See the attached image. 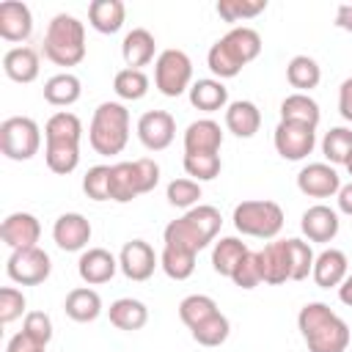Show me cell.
I'll list each match as a JSON object with an SVG mask.
<instances>
[{
  "mask_svg": "<svg viewBox=\"0 0 352 352\" xmlns=\"http://www.w3.org/2000/svg\"><path fill=\"white\" fill-rule=\"evenodd\" d=\"M297 327L308 352H346L352 344V330L324 302H305L297 314Z\"/></svg>",
  "mask_w": 352,
  "mask_h": 352,
  "instance_id": "6da1fadb",
  "label": "cell"
},
{
  "mask_svg": "<svg viewBox=\"0 0 352 352\" xmlns=\"http://www.w3.org/2000/svg\"><path fill=\"white\" fill-rule=\"evenodd\" d=\"M223 226V217L214 206L209 204H198L192 209H187L179 220L168 223L165 226V245H173V248H184V250H204L220 231Z\"/></svg>",
  "mask_w": 352,
  "mask_h": 352,
  "instance_id": "7a4b0ae2",
  "label": "cell"
},
{
  "mask_svg": "<svg viewBox=\"0 0 352 352\" xmlns=\"http://www.w3.org/2000/svg\"><path fill=\"white\" fill-rule=\"evenodd\" d=\"M88 143L96 154H121L129 143V110L121 102H102L88 126Z\"/></svg>",
  "mask_w": 352,
  "mask_h": 352,
  "instance_id": "3957f363",
  "label": "cell"
},
{
  "mask_svg": "<svg viewBox=\"0 0 352 352\" xmlns=\"http://www.w3.org/2000/svg\"><path fill=\"white\" fill-rule=\"evenodd\" d=\"M44 55L55 66H77L85 58V28L72 14H55L44 33Z\"/></svg>",
  "mask_w": 352,
  "mask_h": 352,
  "instance_id": "277c9868",
  "label": "cell"
},
{
  "mask_svg": "<svg viewBox=\"0 0 352 352\" xmlns=\"http://www.w3.org/2000/svg\"><path fill=\"white\" fill-rule=\"evenodd\" d=\"M160 182V165L148 157L110 165V201L129 204L132 198L151 192Z\"/></svg>",
  "mask_w": 352,
  "mask_h": 352,
  "instance_id": "5b68a950",
  "label": "cell"
},
{
  "mask_svg": "<svg viewBox=\"0 0 352 352\" xmlns=\"http://www.w3.org/2000/svg\"><path fill=\"white\" fill-rule=\"evenodd\" d=\"M234 228L245 236L275 239L283 228V209L275 201H242L234 206Z\"/></svg>",
  "mask_w": 352,
  "mask_h": 352,
  "instance_id": "8992f818",
  "label": "cell"
},
{
  "mask_svg": "<svg viewBox=\"0 0 352 352\" xmlns=\"http://www.w3.org/2000/svg\"><path fill=\"white\" fill-rule=\"evenodd\" d=\"M41 148V129L33 118L28 116H11L0 124V151L14 160V162H25L30 157H36Z\"/></svg>",
  "mask_w": 352,
  "mask_h": 352,
  "instance_id": "52a82bcc",
  "label": "cell"
},
{
  "mask_svg": "<svg viewBox=\"0 0 352 352\" xmlns=\"http://www.w3.org/2000/svg\"><path fill=\"white\" fill-rule=\"evenodd\" d=\"M154 85L162 96H182L192 85V60L182 50H162L154 60Z\"/></svg>",
  "mask_w": 352,
  "mask_h": 352,
  "instance_id": "ba28073f",
  "label": "cell"
},
{
  "mask_svg": "<svg viewBox=\"0 0 352 352\" xmlns=\"http://www.w3.org/2000/svg\"><path fill=\"white\" fill-rule=\"evenodd\" d=\"M6 272L19 286H38V283H44L50 278L52 261H50L47 250H41V248H25V250H14L8 256Z\"/></svg>",
  "mask_w": 352,
  "mask_h": 352,
  "instance_id": "9c48e42d",
  "label": "cell"
},
{
  "mask_svg": "<svg viewBox=\"0 0 352 352\" xmlns=\"http://www.w3.org/2000/svg\"><path fill=\"white\" fill-rule=\"evenodd\" d=\"M272 143H275V151L283 160L297 162V160H305L314 151L316 129L305 126V124H294V121H278V126L272 132Z\"/></svg>",
  "mask_w": 352,
  "mask_h": 352,
  "instance_id": "30bf717a",
  "label": "cell"
},
{
  "mask_svg": "<svg viewBox=\"0 0 352 352\" xmlns=\"http://www.w3.org/2000/svg\"><path fill=\"white\" fill-rule=\"evenodd\" d=\"M297 190L308 198H333L341 190V176L330 162H311L297 173Z\"/></svg>",
  "mask_w": 352,
  "mask_h": 352,
  "instance_id": "8fae6325",
  "label": "cell"
},
{
  "mask_svg": "<svg viewBox=\"0 0 352 352\" xmlns=\"http://www.w3.org/2000/svg\"><path fill=\"white\" fill-rule=\"evenodd\" d=\"M138 138L148 151H162L176 138V121L165 110H148L138 118Z\"/></svg>",
  "mask_w": 352,
  "mask_h": 352,
  "instance_id": "7c38bea8",
  "label": "cell"
},
{
  "mask_svg": "<svg viewBox=\"0 0 352 352\" xmlns=\"http://www.w3.org/2000/svg\"><path fill=\"white\" fill-rule=\"evenodd\" d=\"M157 253H154V248L146 242V239H132V242H126L124 248H121V253H118V270L129 278V280H148L151 275H154V270H157Z\"/></svg>",
  "mask_w": 352,
  "mask_h": 352,
  "instance_id": "4fadbf2b",
  "label": "cell"
},
{
  "mask_svg": "<svg viewBox=\"0 0 352 352\" xmlns=\"http://www.w3.org/2000/svg\"><path fill=\"white\" fill-rule=\"evenodd\" d=\"M38 236H41V223H38V217L30 214V212H14V214H8V217L3 220V226H0V239H3L11 250L38 248V245H36Z\"/></svg>",
  "mask_w": 352,
  "mask_h": 352,
  "instance_id": "5bb4252c",
  "label": "cell"
},
{
  "mask_svg": "<svg viewBox=\"0 0 352 352\" xmlns=\"http://www.w3.org/2000/svg\"><path fill=\"white\" fill-rule=\"evenodd\" d=\"M52 239L66 253L85 250V245L91 242V223H88V217H82L80 212L60 214L55 220V226H52Z\"/></svg>",
  "mask_w": 352,
  "mask_h": 352,
  "instance_id": "9a60e30c",
  "label": "cell"
},
{
  "mask_svg": "<svg viewBox=\"0 0 352 352\" xmlns=\"http://www.w3.org/2000/svg\"><path fill=\"white\" fill-rule=\"evenodd\" d=\"M77 272H80L82 283L99 286V283H107L118 272V258L104 248H88V250H82V256L77 261Z\"/></svg>",
  "mask_w": 352,
  "mask_h": 352,
  "instance_id": "2e32d148",
  "label": "cell"
},
{
  "mask_svg": "<svg viewBox=\"0 0 352 352\" xmlns=\"http://www.w3.org/2000/svg\"><path fill=\"white\" fill-rule=\"evenodd\" d=\"M300 228L302 234L311 239V242H333L338 228H341V220H338V212L324 206V204H316V206H308L302 212V220H300Z\"/></svg>",
  "mask_w": 352,
  "mask_h": 352,
  "instance_id": "e0dca14e",
  "label": "cell"
},
{
  "mask_svg": "<svg viewBox=\"0 0 352 352\" xmlns=\"http://www.w3.org/2000/svg\"><path fill=\"white\" fill-rule=\"evenodd\" d=\"M258 261H261V278L270 286H280L286 280H292V261H289V245L286 239H275L270 245H264V250H258Z\"/></svg>",
  "mask_w": 352,
  "mask_h": 352,
  "instance_id": "ac0fdd59",
  "label": "cell"
},
{
  "mask_svg": "<svg viewBox=\"0 0 352 352\" xmlns=\"http://www.w3.org/2000/svg\"><path fill=\"white\" fill-rule=\"evenodd\" d=\"M223 146V129L212 118H198L184 129V154H217Z\"/></svg>",
  "mask_w": 352,
  "mask_h": 352,
  "instance_id": "d6986e66",
  "label": "cell"
},
{
  "mask_svg": "<svg viewBox=\"0 0 352 352\" xmlns=\"http://www.w3.org/2000/svg\"><path fill=\"white\" fill-rule=\"evenodd\" d=\"M349 275V261H346V253L338 250V248H327L316 256L314 261V283L319 289H333V286H341L344 278Z\"/></svg>",
  "mask_w": 352,
  "mask_h": 352,
  "instance_id": "ffe728a7",
  "label": "cell"
},
{
  "mask_svg": "<svg viewBox=\"0 0 352 352\" xmlns=\"http://www.w3.org/2000/svg\"><path fill=\"white\" fill-rule=\"evenodd\" d=\"M33 33V14L19 0L0 3V38L6 41H25Z\"/></svg>",
  "mask_w": 352,
  "mask_h": 352,
  "instance_id": "44dd1931",
  "label": "cell"
},
{
  "mask_svg": "<svg viewBox=\"0 0 352 352\" xmlns=\"http://www.w3.org/2000/svg\"><path fill=\"white\" fill-rule=\"evenodd\" d=\"M44 160L47 168L58 176L72 173L80 165V140L72 138H44Z\"/></svg>",
  "mask_w": 352,
  "mask_h": 352,
  "instance_id": "7402d4cb",
  "label": "cell"
},
{
  "mask_svg": "<svg viewBox=\"0 0 352 352\" xmlns=\"http://www.w3.org/2000/svg\"><path fill=\"white\" fill-rule=\"evenodd\" d=\"M157 52V41L146 28H132L124 41H121V58L126 63V69H143L154 60Z\"/></svg>",
  "mask_w": 352,
  "mask_h": 352,
  "instance_id": "603a6c76",
  "label": "cell"
},
{
  "mask_svg": "<svg viewBox=\"0 0 352 352\" xmlns=\"http://www.w3.org/2000/svg\"><path fill=\"white\" fill-rule=\"evenodd\" d=\"M3 72L14 82H33L38 77V52L33 47H11L3 55Z\"/></svg>",
  "mask_w": 352,
  "mask_h": 352,
  "instance_id": "cb8c5ba5",
  "label": "cell"
},
{
  "mask_svg": "<svg viewBox=\"0 0 352 352\" xmlns=\"http://www.w3.org/2000/svg\"><path fill=\"white\" fill-rule=\"evenodd\" d=\"M124 16H126V6L121 0H94L88 6V22L96 33H104V36H113L121 30L124 25Z\"/></svg>",
  "mask_w": 352,
  "mask_h": 352,
  "instance_id": "d4e9b609",
  "label": "cell"
},
{
  "mask_svg": "<svg viewBox=\"0 0 352 352\" xmlns=\"http://www.w3.org/2000/svg\"><path fill=\"white\" fill-rule=\"evenodd\" d=\"M226 126L231 135L236 138H253L261 126V113L253 102L248 99H236L226 107Z\"/></svg>",
  "mask_w": 352,
  "mask_h": 352,
  "instance_id": "484cf974",
  "label": "cell"
},
{
  "mask_svg": "<svg viewBox=\"0 0 352 352\" xmlns=\"http://www.w3.org/2000/svg\"><path fill=\"white\" fill-rule=\"evenodd\" d=\"M190 104L204 113L223 110V107H228V88L223 85V80H212V77L195 80L190 85Z\"/></svg>",
  "mask_w": 352,
  "mask_h": 352,
  "instance_id": "4316f807",
  "label": "cell"
},
{
  "mask_svg": "<svg viewBox=\"0 0 352 352\" xmlns=\"http://www.w3.org/2000/svg\"><path fill=\"white\" fill-rule=\"evenodd\" d=\"M63 311L74 322H94L102 314V297H99V292H94L88 286H77L66 294Z\"/></svg>",
  "mask_w": 352,
  "mask_h": 352,
  "instance_id": "83f0119b",
  "label": "cell"
},
{
  "mask_svg": "<svg viewBox=\"0 0 352 352\" xmlns=\"http://www.w3.org/2000/svg\"><path fill=\"white\" fill-rule=\"evenodd\" d=\"M223 44L228 47V52H231L242 66H248L250 60H256L258 52H261V36H258V30H253V28H248V25L231 28V30L223 36Z\"/></svg>",
  "mask_w": 352,
  "mask_h": 352,
  "instance_id": "f1b7e54d",
  "label": "cell"
},
{
  "mask_svg": "<svg viewBox=\"0 0 352 352\" xmlns=\"http://www.w3.org/2000/svg\"><path fill=\"white\" fill-rule=\"evenodd\" d=\"M107 316H110V324H116L118 330L135 333L148 322V308L135 297H121L107 308Z\"/></svg>",
  "mask_w": 352,
  "mask_h": 352,
  "instance_id": "f546056e",
  "label": "cell"
},
{
  "mask_svg": "<svg viewBox=\"0 0 352 352\" xmlns=\"http://www.w3.org/2000/svg\"><path fill=\"white\" fill-rule=\"evenodd\" d=\"M82 94V82L77 74L72 72H60V74H52L47 82H44V99L55 107H69L80 99Z\"/></svg>",
  "mask_w": 352,
  "mask_h": 352,
  "instance_id": "4dcf8cb0",
  "label": "cell"
},
{
  "mask_svg": "<svg viewBox=\"0 0 352 352\" xmlns=\"http://www.w3.org/2000/svg\"><path fill=\"white\" fill-rule=\"evenodd\" d=\"M319 118H322V110L308 94H289L280 102V121H294V124H305L316 129Z\"/></svg>",
  "mask_w": 352,
  "mask_h": 352,
  "instance_id": "1f68e13d",
  "label": "cell"
},
{
  "mask_svg": "<svg viewBox=\"0 0 352 352\" xmlns=\"http://www.w3.org/2000/svg\"><path fill=\"white\" fill-rule=\"evenodd\" d=\"M248 250H250V248H248L242 239H236V236H223V239L214 242V248H212V267H214V272L223 275V278H231V272L236 270V264L245 258Z\"/></svg>",
  "mask_w": 352,
  "mask_h": 352,
  "instance_id": "d6a6232c",
  "label": "cell"
},
{
  "mask_svg": "<svg viewBox=\"0 0 352 352\" xmlns=\"http://www.w3.org/2000/svg\"><path fill=\"white\" fill-rule=\"evenodd\" d=\"M286 80L292 88H297V94H308L311 88L319 85L322 69L311 55H294L286 66Z\"/></svg>",
  "mask_w": 352,
  "mask_h": 352,
  "instance_id": "836d02e7",
  "label": "cell"
},
{
  "mask_svg": "<svg viewBox=\"0 0 352 352\" xmlns=\"http://www.w3.org/2000/svg\"><path fill=\"white\" fill-rule=\"evenodd\" d=\"M195 256H198V253H192V250L165 245V248H162V256H160V267L165 270L168 278H173V280H187V278L195 272Z\"/></svg>",
  "mask_w": 352,
  "mask_h": 352,
  "instance_id": "e575fe53",
  "label": "cell"
},
{
  "mask_svg": "<svg viewBox=\"0 0 352 352\" xmlns=\"http://www.w3.org/2000/svg\"><path fill=\"white\" fill-rule=\"evenodd\" d=\"M322 154L330 165H346V160L352 157V129L333 126L322 138Z\"/></svg>",
  "mask_w": 352,
  "mask_h": 352,
  "instance_id": "d590c367",
  "label": "cell"
},
{
  "mask_svg": "<svg viewBox=\"0 0 352 352\" xmlns=\"http://www.w3.org/2000/svg\"><path fill=\"white\" fill-rule=\"evenodd\" d=\"M113 91L126 102H138L148 94V77L143 69H121L113 77Z\"/></svg>",
  "mask_w": 352,
  "mask_h": 352,
  "instance_id": "8d00e7d4",
  "label": "cell"
},
{
  "mask_svg": "<svg viewBox=\"0 0 352 352\" xmlns=\"http://www.w3.org/2000/svg\"><path fill=\"white\" fill-rule=\"evenodd\" d=\"M217 314V302L209 297V294H190L179 302V319L192 330L198 327L201 322H206L209 316Z\"/></svg>",
  "mask_w": 352,
  "mask_h": 352,
  "instance_id": "74e56055",
  "label": "cell"
},
{
  "mask_svg": "<svg viewBox=\"0 0 352 352\" xmlns=\"http://www.w3.org/2000/svg\"><path fill=\"white\" fill-rule=\"evenodd\" d=\"M190 333H192V338H195L201 346H220V344L228 338V333H231V322H228L226 314L217 311L214 316H209L206 322H201L198 327H192Z\"/></svg>",
  "mask_w": 352,
  "mask_h": 352,
  "instance_id": "f35d334b",
  "label": "cell"
},
{
  "mask_svg": "<svg viewBox=\"0 0 352 352\" xmlns=\"http://www.w3.org/2000/svg\"><path fill=\"white\" fill-rule=\"evenodd\" d=\"M206 63H209V69H212V74H214L217 80H231V77H236V74L245 69V66L228 52V47L223 44V38H217V41L209 47Z\"/></svg>",
  "mask_w": 352,
  "mask_h": 352,
  "instance_id": "ab89813d",
  "label": "cell"
},
{
  "mask_svg": "<svg viewBox=\"0 0 352 352\" xmlns=\"http://www.w3.org/2000/svg\"><path fill=\"white\" fill-rule=\"evenodd\" d=\"M220 168V154H184V170L192 176V182H212L217 179Z\"/></svg>",
  "mask_w": 352,
  "mask_h": 352,
  "instance_id": "60d3db41",
  "label": "cell"
},
{
  "mask_svg": "<svg viewBox=\"0 0 352 352\" xmlns=\"http://www.w3.org/2000/svg\"><path fill=\"white\" fill-rule=\"evenodd\" d=\"M286 245H289V261H292V280H305L314 272V261H316L311 245L294 236L286 239Z\"/></svg>",
  "mask_w": 352,
  "mask_h": 352,
  "instance_id": "b9f144b4",
  "label": "cell"
},
{
  "mask_svg": "<svg viewBox=\"0 0 352 352\" xmlns=\"http://www.w3.org/2000/svg\"><path fill=\"white\" fill-rule=\"evenodd\" d=\"M267 8V0H220L217 14L226 22H239V19H253Z\"/></svg>",
  "mask_w": 352,
  "mask_h": 352,
  "instance_id": "7bdbcfd3",
  "label": "cell"
},
{
  "mask_svg": "<svg viewBox=\"0 0 352 352\" xmlns=\"http://www.w3.org/2000/svg\"><path fill=\"white\" fill-rule=\"evenodd\" d=\"M165 198L170 206H179V209H192L201 198V184L192 182V179H173L165 190Z\"/></svg>",
  "mask_w": 352,
  "mask_h": 352,
  "instance_id": "ee69618b",
  "label": "cell"
},
{
  "mask_svg": "<svg viewBox=\"0 0 352 352\" xmlns=\"http://www.w3.org/2000/svg\"><path fill=\"white\" fill-rule=\"evenodd\" d=\"M82 190L91 201H110V165H94L82 176Z\"/></svg>",
  "mask_w": 352,
  "mask_h": 352,
  "instance_id": "f6af8a7d",
  "label": "cell"
},
{
  "mask_svg": "<svg viewBox=\"0 0 352 352\" xmlns=\"http://www.w3.org/2000/svg\"><path fill=\"white\" fill-rule=\"evenodd\" d=\"M231 280L239 286V289H256L258 283H264L261 278V261H258V253L248 250L245 258L236 264V270L231 272Z\"/></svg>",
  "mask_w": 352,
  "mask_h": 352,
  "instance_id": "bcb514c9",
  "label": "cell"
},
{
  "mask_svg": "<svg viewBox=\"0 0 352 352\" xmlns=\"http://www.w3.org/2000/svg\"><path fill=\"white\" fill-rule=\"evenodd\" d=\"M25 305H28V300H25V294L19 289H14V286H3L0 289V322L3 324L16 322L25 314Z\"/></svg>",
  "mask_w": 352,
  "mask_h": 352,
  "instance_id": "7dc6e473",
  "label": "cell"
},
{
  "mask_svg": "<svg viewBox=\"0 0 352 352\" xmlns=\"http://www.w3.org/2000/svg\"><path fill=\"white\" fill-rule=\"evenodd\" d=\"M22 330L30 336V338H36L38 344H50V338H52V319L44 314V311H28L25 314V324H22Z\"/></svg>",
  "mask_w": 352,
  "mask_h": 352,
  "instance_id": "c3c4849f",
  "label": "cell"
},
{
  "mask_svg": "<svg viewBox=\"0 0 352 352\" xmlns=\"http://www.w3.org/2000/svg\"><path fill=\"white\" fill-rule=\"evenodd\" d=\"M47 346L44 344H38L36 338H30L25 330H19L16 336H11V341H8V346H6V352H44Z\"/></svg>",
  "mask_w": 352,
  "mask_h": 352,
  "instance_id": "681fc988",
  "label": "cell"
},
{
  "mask_svg": "<svg viewBox=\"0 0 352 352\" xmlns=\"http://www.w3.org/2000/svg\"><path fill=\"white\" fill-rule=\"evenodd\" d=\"M338 113L344 121H352V77H346L338 88Z\"/></svg>",
  "mask_w": 352,
  "mask_h": 352,
  "instance_id": "f907efd6",
  "label": "cell"
},
{
  "mask_svg": "<svg viewBox=\"0 0 352 352\" xmlns=\"http://www.w3.org/2000/svg\"><path fill=\"white\" fill-rule=\"evenodd\" d=\"M336 28H341V30L352 33V3L338 6V11H336Z\"/></svg>",
  "mask_w": 352,
  "mask_h": 352,
  "instance_id": "816d5d0a",
  "label": "cell"
},
{
  "mask_svg": "<svg viewBox=\"0 0 352 352\" xmlns=\"http://www.w3.org/2000/svg\"><path fill=\"white\" fill-rule=\"evenodd\" d=\"M338 209L352 217V182L341 184V190H338Z\"/></svg>",
  "mask_w": 352,
  "mask_h": 352,
  "instance_id": "f5cc1de1",
  "label": "cell"
},
{
  "mask_svg": "<svg viewBox=\"0 0 352 352\" xmlns=\"http://www.w3.org/2000/svg\"><path fill=\"white\" fill-rule=\"evenodd\" d=\"M338 297H341V302L344 305H349L352 308V272L344 278V283L338 286Z\"/></svg>",
  "mask_w": 352,
  "mask_h": 352,
  "instance_id": "db71d44e",
  "label": "cell"
},
{
  "mask_svg": "<svg viewBox=\"0 0 352 352\" xmlns=\"http://www.w3.org/2000/svg\"><path fill=\"white\" fill-rule=\"evenodd\" d=\"M346 170H349V176H352V157L346 160Z\"/></svg>",
  "mask_w": 352,
  "mask_h": 352,
  "instance_id": "11a10c76",
  "label": "cell"
}]
</instances>
